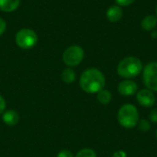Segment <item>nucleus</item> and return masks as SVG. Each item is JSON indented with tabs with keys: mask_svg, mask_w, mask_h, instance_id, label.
I'll return each mask as SVG.
<instances>
[{
	"mask_svg": "<svg viewBox=\"0 0 157 157\" xmlns=\"http://www.w3.org/2000/svg\"><path fill=\"white\" fill-rule=\"evenodd\" d=\"M83 91L88 94H98L104 89L106 79L101 71L97 68H88L83 72L79 80Z\"/></svg>",
	"mask_w": 157,
	"mask_h": 157,
	"instance_id": "1",
	"label": "nucleus"
},
{
	"mask_svg": "<svg viewBox=\"0 0 157 157\" xmlns=\"http://www.w3.org/2000/svg\"><path fill=\"white\" fill-rule=\"evenodd\" d=\"M143 71L141 60L134 56H129L122 59L117 67L118 75L123 78H134Z\"/></svg>",
	"mask_w": 157,
	"mask_h": 157,
	"instance_id": "2",
	"label": "nucleus"
},
{
	"mask_svg": "<svg viewBox=\"0 0 157 157\" xmlns=\"http://www.w3.org/2000/svg\"><path fill=\"white\" fill-rule=\"evenodd\" d=\"M118 121L125 129L134 128L139 121V112L132 104H124L118 111Z\"/></svg>",
	"mask_w": 157,
	"mask_h": 157,
	"instance_id": "3",
	"label": "nucleus"
},
{
	"mask_svg": "<svg viewBox=\"0 0 157 157\" xmlns=\"http://www.w3.org/2000/svg\"><path fill=\"white\" fill-rule=\"evenodd\" d=\"M15 40L17 45L24 50L31 49L38 41L37 33L30 29H22L17 31Z\"/></svg>",
	"mask_w": 157,
	"mask_h": 157,
	"instance_id": "4",
	"label": "nucleus"
},
{
	"mask_svg": "<svg viewBox=\"0 0 157 157\" xmlns=\"http://www.w3.org/2000/svg\"><path fill=\"white\" fill-rule=\"evenodd\" d=\"M85 57V52L82 47L73 45L68 47L63 53V61L69 67H75L81 63Z\"/></svg>",
	"mask_w": 157,
	"mask_h": 157,
	"instance_id": "5",
	"label": "nucleus"
},
{
	"mask_svg": "<svg viewBox=\"0 0 157 157\" xmlns=\"http://www.w3.org/2000/svg\"><path fill=\"white\" fill-rule=\"evenodd\" d=\"M143 81L151 91H157V62L147 63L144 68Z\"/></svg>",
	"mask_w": 157,
	"mask_h": 157,
	"instance_id": "6",
	"label": "nucleus"
},
{
	"mask_svg": "<svg viewBox=\"0 0 157 157\" xmlns=\"http://www.w3.org/2000/svg\"><path fill=\"white\" fill-rule=\"evenodd\" d=\"M137 100L139 104L144 108H151L155 103V96L150 89H142L137 93Z\"/></svg>",
	"mask_w": 157,
	"mask_h": 157,
	"instance_id": "7",
	"label": "nucleus"
},
{
	"mask_svg": "<svg viewBox=\"0 0 157 157\" xmlns=\"http://www.w3.org/2000/svg\"><path fill=\"white\" fill-rule=\"evenodd\" d=\"M137 90H138L137 84L132 80H124V81H121L118 85L119 93L125 97H130V96L135 95Z\"/></svg>",
	"mask_w": 157,
	"mask_h": 157,
	"instance_id": "8",
	"label": "nucleus"
},
{
	"mask_svg": "<svg viewBox=\"0 0 157 157\" xmlns=\"http://www.w3.org/2000/svg\"><path fill=\"white\" fill-rule=\"evenodd\" d=\"M107 18L110 21V22H118L121 20V18L123 16V10L121 8V6H118V5H113L110 6L108 10H107Z\"/></svg>",
	"mask_w": 157,
	"mask_h": 157,
	"instance_id": "9",
	"label": "nucleus"
},
{
	"mask_svg": "<svg viewBox=\"0 0 157 157\" xmlns=\"http://www.w3.org/2000/svg\"><path fill=\"white\" fill-rule=\"evenodd\" d=\"M2 121L7 126H15L19 121V115L14 109L5 110L2 115Z\"/></svg>",
	"mask_w": 157,
	"mask_h": 157,
	"instance_id": "10",
	"label": "nucleus"
},
{
	"mask_svg": "<svg viewBox=\"0 0 157 157\" xmlns=\"http://www.w3.org/2000/svg\"><path fill=\"white\" fill-rule=\"evenodd\" d=\"M20 4V0H0V10L4 12L15 11Z\"/></svg>",
	"mask_w": 157,
	"mask_h": 157,
	"instance_id": "11",
	"label": "nucleus"
},
{
	"mask_svg": "<svg viewBox=\"0 0 157 157\" xmlns=\"http://www.w3.org/2000/svg\"><path fill=\"white\" fill-rule=\"evenodd\" d=\"M141 25H142V28L144 30H147V31L154 30L157 26V17L155 16H153V15L146 16L142 20Z\"/></svg>",
	"mask_w": 157,
	"mask_h": 157,
	"instance_id": "12",
	"label": "nucleus"
},
{
	"mask_svg": "<svg viewBox=\"0 0 157 157\" xmlns=\"http://www.w3.org/2000/svg\"><path fill=\"white\" fill-rule=\"evenodd\" d=\"M75 78H76L75 72L71 67L64 69L62 73V79L65 84H68V85L72 84L73 82H75Z\"/></svg>",
	"mask_w": 157,
	"mask_h": 157,
	"instance_id": "13",
	"label": "nucleus"
},
{
	"mask_svg": "<svg viewBox=\"0 0 157 157\" xmlns=\"http://www.w3.org/2000/svg\"><path fill=\"white\" fill-rule=\"evenodd\" d=\"M97 98H98V101L102 104V105H107L109 104L111 99H112V95L111 93L107 90V89H102L101 91H99L98 93V96H97Z\"/></svg>",
	"mask_w": 157,
	"mask_h": 157,
	"instance_id": "14",
	"label": "nucleus"
},
{
	"mask_svg": "<svg viewBox=\"0 0 157 157\" xmlns=\"http://www.w3.org/2000/svg\"><path fill=\"white\" fill-rule=\"evenodd\" d=\"M75 157H97V154L91 148H84L80 150Z\"/></svg>",
	"mask_w": 157,
	"mask_h": 157,
	"instance_id": "15",
	"label": "nucleus"
},
{
	"mask_svg": "<svg viewBox=\"0 0 157 157\" xmlns=\"http://www.w3.org/2000/svg\"><path fill=\"white\" fill-rule=\"evenodd\" d=\"M137 125L139 130L142 132H148L151 129V124L147 120H139Z\"/></svg>",
	"mask_w": 157,
	"mask_h": 157,
	"instance_id": "16",
	"label": "nucleus"
},
{
	"mask_svg": "<svg viewBox=\"0 0 157 157\" xmlns=\"http://www.w3.org/2000/svg\"><path fill=\"white\" fill-rule=\"evenodd\" d=\"M56 157H75V156H74V155H73V153H72L71 151L64 149V150L60 151V152L57 154V156Z\"/></svg>",
	"mask_w": 157,
	"mask_h": 157,
	"instance_id": "17",
	"label": "nucleus"
},
{
	"mask_svg": "<svg viewBox=\"0 0 157 157\" xmlns=\"http://www.w3.org/2000/svg\"><path fill=\"white\" fill-rule=\"evenodd\" d=\"M134 1L135 0H115L117 5L120 6H128L132 5Z\"/></svg>",
	"mask_w": 157,
	"mask_h": 157,
	"instance_id": "18",
	"label": "nucleus"
},
{
	"mask_svg": "<svg viewBox=\"0 0 157 157\" xmlns=\"http://www.w3.org/2000/svg\"><path fill=\"white\" fill-rule=\"evenodd\" d=\"M149 119L152 122L154 123H157V108L156 109H154L150 114H149Z\"/></svg>",
	"mask_w": 157,
	"mask_h": 157,
	"instance_id": "19",
	"label": "nucleus"
},
{
	"mask_svg": "<svg viewBox=\"0 0 157 157\" xmlns=\"http://www.w3.org/2000/svg\"><path fill=\"white\" fill-rule=\"evenodd\" d=\"M6 100L5 98L0 95V115L3 114L6 110Z\"/></svg>",
	"mask_w": 157,
	"mask_h": 157,
	"instance_id": "20",
	"label": "nucleus"
},
{
	"mask_svg": "<svg viewBox=\"0 0 157 157\" xmlns=\"http://www.w3.org/2000/svg\"><path fill=\"white\" fill-rule=\"evenodd\" d=\"M6 28V21H5L3 18L0 17V36L5 32Z\"/></svg>",
	"mask_w": 157,
	"mask_h": 157,
	"instance_id": "21",
	"label": "nucleus"
},
{
	"mask_svg": "<svg viewBox=\"0 0 157 157\" xmlns=\"http://www.w3.org/2000/svg\"><path fill=\"white\" fill-rule=\"evenodd\" d=\"M112 157H126V154L122 151H120V152H116Z\"/></svg>",
	"mask_w": 157,
	"mask_h": 157,
	"instance_id": "22",
	"label": "nucleus"
},
{
	"mask_svg": "<svg viewBox=\"0 0 157 157\" xmlns=\"http://www.w3.org/2000/svg\"><path fill=\"white\" fill-rule=\"evenodd\" d=\"M152 35H153V38H157V31H154Z\"/></svg>",
	"mask_w": 157,
	"mask_h": 157,
	"instance_id": "23",
	"label": "nucleus"
},
{
	"mask_svg": "<svg viewBox=\"0 0 157 157\" xmlns=\"http://www.w3.org/2000/svg\"><path fill=\"white\" fill-rule=\"evenodd\" d=\"M155 13H156V17H157V6H156V8H155Z\"/></svg>",
	"mask_w": 157,
	"mask_h": 157,
	"instance_id": "24",
	"label": "nucleus"
},
{
	"mask_svg": "<svg viewBox=\"0 0 157 157\" xmlns=\"http://www.w3.org/2000/svg\"><path fill=\"white\" fill-rule=\"evenodd\" d=\"M155 136H156V139H157V130H156V132H155Z\"/></svg>",
	"mask_w": 157,
	"mask_h": 157,
	"instance_id": "25",
	"label": "nucleus"
}]
</instances>
